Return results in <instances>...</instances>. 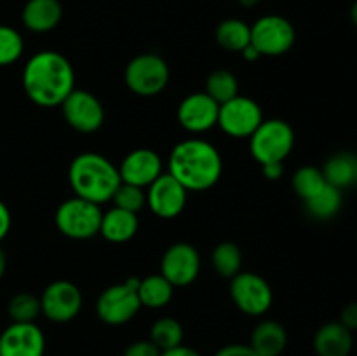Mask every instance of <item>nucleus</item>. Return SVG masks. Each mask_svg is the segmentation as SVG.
Instances as JSON below:
<instances>
[{
  "instance_id": "obj_24",
  "label": "nucleus",
  "mask_w": 357,
  "mask_h": 356,
  "mask_svg": "<svg viewBox=\"0 0 357 356\" xmlns=\"http://www.w3.org/2000/svg\"><path fill=\"white\" fill-rule=\"evenodd\" d=\"M215 38L225 51L241 52L251 42V24L237 17L223 20L216 27Z\"/></svg>"
},
{
  "instance_id": "obj_39",
  "label": "nucleus",
  "mask_w": 357,
  "mask_h": 356,
  "mask_svg": "<svg viewBox=\"0 0 357 356\" xmlns=\"http://www.w3.org/2000/svg\"><path fill=\"white\" fill-rule=\"evenodd\" d=\"M241 54H243V58L246 59V61H257V59H260L261 58V54L260 52H258V49L255 47L253 44H248L246 47L243 49V51H241Z\"/></svg>"
},
{
  "instance_id": "obj_4",
  "label": "nucleus",
  "mask_w": 357,
  "mask_h": 356,
  "mask_svg": "<svg viewBox=\"0 0 357 356\" xmlns=\"http://www.w3.org/2000/svg\"><path fill=\"white\" fill-rule=\"evenodd\" d=\"M295 147V131L282 119H267L250 136L251 156L261 166L268 163H284Z\"/></svg>"
},
{
  "instance_id": "obj_15",
  "label": "nucleus",
  "mask_w": 357,
  "mask_h": 356,
  "mask_svg": "<svg viewBox=\"0 0 357 356\" xmlns=\"http://www.w3.org/2000/svg\"><path fill=\"white\" fill-rule=\"evenodd\" d=\"M220 105L209 94L192 93L178 105V122L188 133H206L218 124Z\"/></svg>"
},
{
  "instance_id": "obj_30",
  "label": "nucleus",
  "mask_w": 357,
  "mask_h": 356,
  "mask_svg": "<svg viewBox=\"0 0 357 356\" xmlns=\"http://www.w3.org/2000/svg\"><path fill=\"white\" fill-rule=\"evenodd\" d=\"M7 313H9L13 323H35L37 318L42 314L40 299L26 292L16 293L9 300Z\"/></svg>"
},
{
  "instance_id": "obj_26",
  "label": "nucleus",
  "mask_w": 357,
  "mask_h": 356,
  "mask_svg": "<svg viewBox=\"0 0 357 356\" xmlns=\"http://www.w3.org/2000/svg\"><path fill=\"white\" fill-rule=\"evenodd\" d=\"M211 264L222 278L232 279L234 276L239 274L241 267H243L241 248L236 243H232V241L218 243L211 253Z\"/></svg>"
},
{
  "instance_id": "obj_6",
  "label": "nucleus",
  "mask_w": 357,
  "mask_h": 356,
  "mask_svg": "<svg viewBox=\"0 0 357 356\" xmlns=\"http://www.w3.org/2000/svg\"><path fill=\"white\" fill-rule=\"evenodd\" d=\"M169 75L166 59L155 52L136 56L124 70L126 86L131 93L143 98H152L162 93L169 82Z\"/></svg>"
},
{
  "instance_id": "obj_36",
  "label": "nucleus",
  "mask_w": 357,
  "mask_h": 356,
  "mask_svg": "<svg viewBox=\"0 0 357 356\" xmlns=\"http://www.w3.org/2000/svg\"><path fill=\"white\" fill-rule=\"evenodd\" d=\"M10 225H13V216H10L9 208L3 201H0V241L6 239L9 234Z\"/></svg>"
},
{
  "instance_id": "obj_18",
  "label": "nucleus",
  "mask_w": 357,
  "mask_h": 356,
  "mask_svg": "<svg viewBox=\"0 0 357 356\" xmlns=\"http://www.w3.org/2000/svg\"><path fill=\"white\" fill-rule=\"evenodd\" d=\"M312 346L317 356H351L354 337L340 321H328L317 328Z\"/></svg>"
},
{
  "instance_id": "obj_2",
  "label": "nucleus",
  "mask_w": 357,
  "mask_h": 356,
  "mask_svg": "<svg viewBox=\"0 0 357 356\" xmlns=\"http://www.w3.org/2000/svg\"><path fill=\"white\" fill-rule=\"evenodd\" d=\"M223 159L213 143L201 138L183 140L173 147L167 159V173L188 192L215 187L222 178Z\"/></svg>"
},
{
  "instance_id": "obj_42",
  "label": "nucleus",
  "mask_w": 357,
  "mask_h": 356,
  "mask_svg": "<svg viewBox=\"0 0 357 356\" xmlns=\"http://www.w3.org/2000/svg\"><path fill=\"white\" fill-rule=\"evenodd\" d=\"M351 21H352V24L357 28V0L352 3V7H351Z\"/></svg>"
},
{
  "instance_id": "obj_25",
  "label": "nucleus",
  "mask_w": 357,
  "mask_h": 356,
  "mask_svg": "<svg viewBox=\"0 0 357 356\" xmlns=\"http://www.w3.org/2000/svg\"><path fill=\"white\" fill-rule=\"evenodd\" d=\"M342 205H344V194L340 188L326 184L319 194L305 201V209L312 218L331 220L340 213Z\"/></svg>"
},
{
  "instance_id": "obj_23",
  "label": "nucleus",
  "mask_w": 357,
  "mask_h": 356,
  "mask_svg": "<svg viewBox=\"0 0 357 356\" xmlns=\"http://www.w3.org/2000/svg\"><path fill=\"white\" fill-rule=\"evenodd\" d=\"M174 286L162 274H150L138 279V297L142 307L149 309H162L171 302Z\"/></svg>"
},
{
  "instance_id": "obj_41",
  "label": "nucleus",
  "mask_w": 357,
  "mask_h": 356,
  "mask_svg": "<svg viewBox=\"0 0 357 356\" xmlns=\"http://www.w3.org/2000/svg\"><path fill=\"white\" fill-rule=\"evenodd\" d=\"M237 2H239V6L246 7V9H251V7H255L260 3V0H237Z\"/></svg>"
},
{
  "instance_id": "obj_10",
  "label": "nucleus",
  "mask_w": 357,
  "mask_h": 356,
  "mask_svg": "<svg viewBox=\"0 0 357 356\" xmlns=\"http://www.w3.org/2000/svg\"><path fill=\"white\" fill-rule=\"evenodd\" d=\"M264 122V110L255 100L237 94L220 105L218 124L225 135L232 138H250Z\"/></svg>"
},
{
  "instance_id": "obj_5",
  "label": "nucleus",
  "mask_w": 357,
  "mask_h": 356,
  "mask_svg": "<svg viewBox=\"0 0 357 356\" xmlns=\"http://www.w3.org/2000/svg\"><path fill=\"white\" fill-rule=\"evenodd\" d=\"M101 216H103V212L100 205L73 195L58 206L54 222L65 237L86 241L100 234Z\"/></svg>"
},
{
  "instance_id": "obj_38",
  "label": "nucleus",
  "mask_w": 357,
  "mask_h": 356,
  "mask_svg": "<svg viewBox=\"0 0 357 356\" xmlns=\"http://www.w3.org/2000/svg\"><path fill=\"white\" fill-rule=\"evenodd\" d=\"M160 356H202L197 349L188 348V346L180 344L173 349H167V351L160 353Z\"/></svg>"
},
{
  "instance_id": "obj_12",
  "label": "nucleus",
  "mask_w": 357,
  "mask_h": 356,
  "mask_svg": "<svg viewBox=\"0 0 357 356\" xmlns=\"http://www.w3.org/2000/svg\"><path fill=\"white\" fill-rule=\"evenodd\" d=\"M201 272V255L190 243H174L160 258V274L174 286H188Z\"/></svg>"
},
{
  "instance_id": "obj_16",
  "label": "nucleus",
  "mask_w": 357,
  "mask_h": 356,
  "mask_svg": "<svg viewBox=\"0 0 357 356\" xmlns=\"http://www.w3.org/2000/svg\"><path fill=\"white\" fill-rule=\"evenodd\" d=\"M0 356H45V335L37 323H10L0 334Z\"/></svg>"
},
{
  "instance_id": "obj_37",
  "label": "nucleus",
  "mask_w": 357,
  "mask_h": 356,
  "mask_svg": "<svg viewBox=\"0 0 357 356\" xmlns=\"http://www.w3.org/2000/svg\"><path fill=\"white\" fill-rule=\"evenodd\" d=\"M265 178L268 180H279L284 175V163H268L261 166Z\"/></svg>"
},
{
  "instance_id": "obj_11",
  "label": "nucleus",
  "mask_w": 357,
  "mask_h": 356,
  "mask_svg": "<svg viewBox=\"0 0 357 356\" xmlns=\"http://www.w3.org/2000/svg\"><path fill=\"white\" fill-rule=\"evenodd\" d=\"M84 297L79 286L66 279H58L45 286L40 295L42 314L52 323H68L79 316Z\"/></svg>"
},
{
  "instance_id": "obj_33",
  "label": "nucleus",
  "mask_w": 357,
  "mask_h": 356,
  "mask_svg": "<svg viewBox=\"0 0 357 356\" xmlns=\"http://www.w3.org/2000/svg\"><path fill=\"white\" fill-rule=\"evenodd\" d=\"M160 349L150 339L135 341L124 349L122 356H160Z\"/></svg>"
},
{
  "instance_id": "obj_13",
  "label": "nucleus",
  "mask_w": 357,
  "mask_h": 356,
  "mask_svg": "<svg viewBox=\"0 0 357 356\" xmlns=\"http://www.w3.org/2000/svg\"><path fill=\"white\" fill-rule=\"evenodd\" d=\"M61 112L70 128L79 133L98 131L105 122L103 105L86 89H73L61 103Z\"/></svg>"
},
{
  "instance_id": "obj_27",
  "label": "nucleus",
  "mask_w": 357,
  "mask_h": 356,
  "mask_svg": "<svg viewBox=\"0 0 357 356\" xmlns=\"http://www.w3.org/2000/svg\"><path fill=\"white\" fill-rule=\"evenodd\" d=\"M185 332L183 327L178 320L171 316L159 318L155 323L150 328V341L160 349V351H167L176 346L183 344Z\"/></svg>"
},
{
  "instance_id": "obj_21",
  "label": "nucleus",
  "mask_w": 357,
  "mask_h": 356,
  "mask_svg": "<svg viewBox=\"0 0 357 356\" xmlns=\"http://www.w3.org/2000/svg\"><path fill=\"white\" fill-rule=\"evenodd\" d=\"M250 346L258 356H281L288 346V332L275 320H264L255 327Z\"/></svg>"
},
{
  "instance_id": "obj_31",
  "label": "nucleus",
  "mask_w": 357,
  "mask_h": 356,
  "mask_svg": "<svg viewBox=\"0 0 357 356\" xmlns=\"http://www.w3.org/2000/svg\"><path fill=\"white\" fill-rule=\"evenodd\" d=\"M24 51V42L20 31L7 24H0V66L16 63Z\"/></svg>"
},
{
  "instance_id": "obj_3",
  "label": "nucleus",
  "mask_w": 357,
  "mask_h": 356,
  "mask_svg": "<svg viewBox=\"0 0 357 356\" xmlns=\"http://www.w3.org/2000/svg\"><path fill=\"white\" fill-rule=\"evenodd\" d=\"M68 181L77 198L105 205L112 201L122 180L119 168L110 159L96 152H84L70 164Z\"/></svg>"
},
{
  "instance_id": "obj_22",
  "label": "nucleus",
  "mask_w": 357,
  "mask_h": 356,
  "mask_svg": "<svg viewBox=\"0 0 357 356\" xmlns=\"http://www.w3.org/2000/svg\"><path fill=\"white\" fill-rule=\"evenodd\" d=\"M323 175L326 184L344 188L354 187L357 184V156L352 152H337L326 159L323 166Z\"/></svg>"
},
{
  "instance_id": "obj_40",
  "label": "nucleus",
  "mask_w": 357,
  "mask_h": 356,
  "mask_svg": "<svg viewBox=\"0 0 357 356\" xmlns=\"http://www.w3.org/2000/svg\"><path fill=\"white\" fill-rule=\"evenodd\" d=\"M6 269H7V257H6V251L0 248V279L3 278L6 274Z\"/></svg>"
},
{
  "instance_id": "obj_1",
  "label": "nucleus",
  "mask_w": 357,
  "mask_h": 356,
  "mask_svg": "<svg viewBox=\"0 0 357 356\" xmlns=\"http://www.w3.org/2000/svg\"><path fill=\"white\" fill-rule=\"evenodd\" d=\"M23 89L38 107H61L63 101L75 89L72 63L58 51L37 52L24 65Z\"/></svg>"
},
{
  "instance_id": "obj_17",
  "label": "nucleus",
  "mask_w": 357,
  "mask_h": 356,
  "mask_svg": "<svg viewBox=\"0 0 357 356\" xmlns=\"http://www.w3.org/2000/svg\"><path fill=\"white\" fill-rule=\"evenodd\" d=\"M119 175L124 184L146 188L157 180L162 171V159L152 149H135L119 164Z\"/></svg>"
},
{
  "instance_id": "obj_34",
  "label": "nucleus",
  "mask_w": 357,
  "mask_h": 356,
  "mask_svg": "<svg viewBox=\"0 0 357 356\" xmlns=\"http://www.w3.org/2000/svg\"><path fill=\"white\" fill-rule=\"evenodd\" d=\"M213 356H258L250 344H227L220 348Z\"/></svg>"
},
{
  "instance_id": "obj_9",
  "label": "nucleus",
  "mask_w": 357,
  "mask_h": 356,
  "mask_svg": "<svg viewBox=\"0 0 357 356\" xmlns=\"http://www.w3.org/2000/svg\"><path fill=\"white\" fill-rule=\"evenodd\" d=\"M230 297L241 313L264 316L272 306L274 293L267 279L257 272H239L230 279Z\"/></svg>"
},
{
  "instance_id": "obj_7",
  "label": "nucleus",
  "mask_w": 357,
  "mask_h": 356,
  "mask_svg": "<svg viewBox=\"0 0 357 356\" xmlns=\"http://www.w3.org/2000/svg\"><path fill=\"white\" fill-rule=\"evenodd\" d=\"M142 309L138 297V279L129 278L101 292L96 302V314L105 325L121 327L129 323Z\"/></svg>"
},
{
  "instance_id": "obj_35",
  "label": "nucleus",
  "mask_w": 357,
  "mask_h": 356,
  "mask_svg": "<svg viewBox=\"0 0 357 356\" xmlns=\"http://www.w3.org/2000/svg\"><path fill=\"white\" fill-rule=\"evenodd\" d=\"M340 321L345 328H349L351 332L357 330V302H351L342 309L340 313Z\"/></svg>"
},
{
  "instance_id": "obj_29",
  "label": "nucleus",
  "mask_w": 357,
  "mask_h": 356,
  "mask_svg": "<svg viewBox=\"0 0 357 356\" xmlns=\"http://www.w3.org/2000/svg\"><path fill=\"white\" fill-rule=\"evenodd\" d=\"M291 184L295 194L305 202L323 191L324 185H326V180H324V175L319 168L302 166L295 171V175L291 178Z\"/></svg>"
},
{
  "instance_id": "obj_32",
  "label": "nucleus",
  "mask_w": 357,
  "mask_h": 356,
  "mask_svg": "<svg viewBox=\"0 0 357 356\" xmlns=\"http://www.w3.org/2000/svg\"><path fill=\"white\" fill-rule=\"evenodd\" d=\"M112 201H114L115 208L126 209V212L131 213H138L146 206V191L142 187H136V185L121 181V185H119L117 191H115Z\"/></svg>"
},
{
  "instance_id": "obj_19",
  "label": "nucleus",
  "mask_w": 357,
  "mask_h": 356,
  "mask_svg": "<svg viewBox=\"0 0 357 356\" xmlns=\"http://www.w3.org/2000/svg\"><path fill=\"white\" fill-rule=\"evenodd\" d=\"M63 17L59 0H28L21 13L24 28L33 34H47L54 30Z\"/></svg>"
},
{
  "instance_id": "obj_14",
  "label": "nucleus",
  "mask_w": 357,
  "mask_h": 356,
  "mask_svg": "<svg viewBox=\"0 0 357 356\" xmlns=\"http://www.w3.org/2000/svg\"><path fill=\"white\" fill-rule=\"evenodd\" d=\"M188 191L169 173H162L146 187V206L159 218L169 220L180 215L187 206Z\"/></svg>"
},
{
  "instance_id": "obj_8",
  "label": "nucleus",
  "mask_w": 357,
  "mask_h": 356,
  "mask_svg": "<svg viewBox=\"0 0 357 356\" xmlns=\"http://www.w3.org/2000/svg\"><path fill=\"white\" fill-rule=\"evenodd\" d=\"M296 31L291 21L279 14H267L251 24V44L261 56H282L291 51Z\"/></svg>"
},
{
  "instance_id": "obj_20",
  "label": "nucleus",
  "mask_w": 357,
  "mask_h": 356,
  "mask_svg": "<svg viewBox=\"0 0 357 356\" xmlns=\"http://www.w3.org/2000/svg\"><path fill=\"white\" fill-rule=\"evenodd\" d=\"M138 213L126 212V209L115 208L114 206V208L105 212L103 216H101L100 234L103 236V239L110 241V243H128V241H131L138 234Z\"/></svg>"
},
{
  "instance_id": "obj_28",
  "label": "nucleus",
  "mask_w": 357,
  "mask_h": 356,
  "mask_svg": "<svg viewBox=\"0 0 357 356\" xmlns=\"http://www.w3.org/2000/svg\"><path fill=\"white\" fill-rule=\"evenodd\" d=\"M206 94L213 98L218 105L225 103V101L232 100L239 94V82L237 77L229 70H215L206 79Z\"/></svg>"
}]
</instances>
